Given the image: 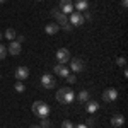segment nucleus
<instances>
[{"mask_svg": "<svg viewBox=\"0 0 128 128\" xmlns=\"http://www.w3.org/2000/svg\"><path fill=\"white\" fill-rule=\"evenodd\" d=\"M74 99H75V92L70 87L58 89V92H56V101H58L60 104H72Z\"/></svg>", "mask_w": 128, "mask_h": 128, "instance_id": "1", "label": "nucleus"}, {"mask_svg": "<svg viewBox=\"0 0 128 128\" xmlns=\"http://www.w3.org/2000/svg\"><path fill=\"white\" fill-rule=\"evenodd\" d=\"M32 113H34V114H36L40 120L48 118V114H50V106L44 102V101H36V102L32 104Z\"/></svg>", "mask_w": 128, "mask_h": 128, "instance_id": "2", "label": "nucleus"}, {"mask_svg": "<svg viewBox=\"0 0 128 128\" xmlns=\"http://www.w3.org/2000/svg\"><path fill=\"white\" fill-rule=\"evenodd\" d=\"M102 99H104V102H114L116 99H118V90L113 87L106 89L104 92H102Z\"/></svg>", "mask_w": 128, "mask_h": 128, "instance_id": "3", "label": "nucleus"}, {"mask_svg": "<svg viewBox=\"0 0 128 128\" xmlns=\"http://www.w3.org/2000/svg\"><path fill=\"white\" fill-rule=\"evenodd\" d=\"M41 86L44 89H53L56 86V79H55L53 75H50V74H44V75L41 77Z\"/></svg>", "mask_w": 128, "mask_h": 128, "instance_id": "4", "label": "nucleus"}, {"mask_svg": "<svg viewBox=\"0 0 128 128\" xmlns=\"http://www.w3.org/2000/svg\"><path fill=\"white\" fill-rule=\"evenodd\" d=\"M70 68L72 72H82L86 68V62L82 58H70Z\"/></svg>", "mask_w": 128, "mask_h": 128, "instance_id": "5", "label": "nucleus"}, {"mask_svg": "<svg viewBox=\"0 0 128 128\" xmlns=\"http://www.w3.org/2000/svg\"><path fill=\"white\" fill-rule=\"evenodd\" d=\"M68 22L72 24V26H77V28H79V26H82L86 20H84V17H82V14H80V12L74 10V12L70 14V20H68Z\"/></svg>", "mask_w": 128, "mask_h": 128, "instance_id": "6", "label": "nucleus"}, {"mask_svg": "<svg viewBox=\"0 0 128 128\" xmlns=\"http://www.w3.org/2000/svg\"><path fill=\"white\" fill-rule=\"evenodd\" d=\"M58 9L63 14H72L74 12V0H60Z\"/></svg>", "mask_w": 128, "mask_h": 128, "instance_id": "7", "label": "nucleus"}, {"mask_svg": "<svg viewBox=\"0 0 128 128\" xmlns=\"http://www.w3.org/2000/svg\"><path fill=\"white\" fill-rule=\"evenodd\" d=\"M56 60H58V63H68L70 62V51L67 48H60L56 51Z\"/></svg>", "mask_w": 128, "mask_h": 128, "instance_id": "8", "label": "nucleus"}, {"mask_svg": "<svg viewBox=\"0 0 128 128\" xmlns=\"http://www.w3.org/2000/svg\"><path fill=\"white\" fill-rule=\"evenodd\" d=\"M28 77H29V68H28V67H22V65H20V67L16 68V79L17 80L22 82V80H26Z\"/></svg>", "mask_w": 128, "mask_h": 128, "instance_id": "9", "label": "nucleus"}, {"mask_svg": "<svg viewBox=\"0 0 128 128\" xmlns=\"http://www.w3.org/2000/svg\"><path fill=\"white\" fill-rule=\"evenodd\" d=\"M20 43H17V41H10L9 46H7V53H10V55H14V56H19L20 55Z\"/></svg>", "mask_w": 128, "mask_h": 128, "instance_id": "10", "label": "nucleus"}, {"mask_svg": "<svg viewBox=\"0 0 128 128\" xmlns=\"http://www.w3.org/2000/svg\"><path fill=\"white\" fill-rule=\"evenodd\" d=\"M68 74H70V70L67 68L65 63H56V65H55V75H58V77H63V79H65Z\"/></svg>", "mask_w": 128, "mask_h": 128, "instance_id": "11", "label": "nucleus"}, {"mask_svg": "<svg viewBox=\"0 0 128 128\" xmlns=\"http://www.w3.org/2000/svg\"><path fill=\"white\" fill-rule=\"evenodd\" d=\"M74 10H77L80 14L89 10V0H75L74 2Z\"/></svg>", "mask_w": 128, "mask_h": 128, "instance_id": "12", "label": "nucleus"}, {"mask_svg": "<svg viewBox=\"0 0 128 128\" xmlns=\"http://www.w3.org/2000/svg\"><path fill=\"white\" fill-rule=\"evenodd\" d=\"M98 109H99V102L98 101H87V102H86V111H87L89 114L96 113Z\"/></svg>", "mask_w": 128, "mask_h": 128, "instance_id": "13", "label": "nucleus"}, {"mask_svg": "<svg viewBox=\"0 0 128 128\" xmlns=\"http://www.w3.org/2000/svg\"><path fill=\"white\" fill-rule=\"evenodd\" d=\"M123 123H125V116H123V114H114V116L111 118V125L114 128L123 126Z\"/></svg>", "mask_w": 128, "mask_h": 128, "instance_id": "14", "label": "nucleus"}, {"mask_svg": "<svg viewBox=\"0 0 128 128\" xmlns=\"http://www.w3.org/2000/svg\"><path fill=\"white\" fill-rule=\"evenodd\" d=\"M60 29L58 24H55V22H50V24H46L44 26V31H46V34H56Z\"/></svg>", "mask_w": 128, "mask_h": 128, "instance_id": "15", "label": "nucleus"}, {"mask_svg": "<svg viewBox=\"0 0 128 128\" xmlns=\"http://www.w3.org/2000/svg\"><path fill=\"white\" fill-rule=\"evenodd\" d=\"M89 96H90V92L84 89V90H80V92H79V96H77V99H79L80 102H87V101H89Z\"/></svg>", "mask_w": 128, "mask_h": 128, "instance_id": "16", "label": "nucleus"}, {"mask_svg": "<svg viewBox=\"0 0 128 128\" xmlns=\"http://www.w3.org/2000/svg\"><path fill=\"white\" fill-rule=\"evenodd\" d=\"M4 36H5V38H7L9 41H14V40H16V36H17V34H16V31L12 29V28H9V29L5 31V34H4Z\"/></svg>", "mask_w": 128, "mask_h": 128, "instance_id": "17", "label": "nucleus"}, {"mask_svg": "<svg viewBox=\"0 0 128 128\" xmlns=\"http://www.w3.org/2000/svg\"><path fill=\"white\" fill-rule=\"evenodd\" d=\"M14 89H16L17 92H24V90H26V86H24V82L17 80V82H16V86H14Z\"/></svg>", "mask_w": 128, "mask_h": 128, "instance_id": "18", "label": "nucleus"}, {"mask_svg": "<svg viewBox=\"0 0 128 128\" xmlns=\"http://www.w3.org/2000/svg\"><path fill=\"white\" fill-rule=\"evenodd\" d=\"M40 126L41 128H51L53 125H51V121H50L48 118H43V120H41V125H40Z\"/></svg>", "mask_w": 128, "mask_h": 128, "instance_id": "19", "label": "nucleus"}, {"mask_svg": "<svg viewBox=\"0 0 128 128\" xmlns=\"http://www.w3.org/2000/svg\"><path fill=\"white\" fill-rule=\"evenodd\" d=\"M7 56V46L5 44H0V60H4Z\"/></svg>", "mask_w": 128, "mask_h": 128, "instance_id": "20", "label": "nucleus"}, {"mask_svg": "<svg viewBox=\"0 0 128 128\" xmlns=\"http://www.w3.org/2000/svg\"><path fill=\"white\" fill-rule=\"evenodd\" d=\"M65 79H67V82H68V84H75V82H77V77H75L74 74H68Z\"/></svg>", "mask_w": 128, "mask_h": 128, "instance_id": "21", "label": "nucleus"}, {"mask_svg": "<svg viewBox=\"0 0 128 128\" xmlns=\"http://www.w3.org/2000/svg\"><path fill=\"white\" fill-rule=\"evenodd\" d=\"M116 65H118V67H123V68H125V65H126V60L123 58V56H120V58H116Z\"/></svg>", "mask_w": 128, "mask_h": 128, "instance_id": "22", "label": "nucleus"}, {"mask_svg": "<svg viewBox=\"0 0 128 128\" xmlns=\"http://www.w3.org/2000/svg\"><path fill=\"white\" fill-rule=\"evenodd\" d=\"M62 128H74V123H72L70 120H65L63 125H62Z\"/></svg>", "mask_w": 128, "mask_h": 128, "instance_id": "23", "label": "nucleus"}, {"mask_svg": "<svg viewBox=\"0 0 128 128\" xmlns=\"http://www.w3.org/2000/svg\"><path fill=\"white\" fill-rule=\"evenodd\" d=\"M62 28H63L65 31H72V24H70V22H67V24H63Z\"/></svg>", "mask_w": 128, "mask_h": 128, "instance_id": "24", "label": "nucleus"}, {"mask_svg": "<svg viewBox=\"0 0 128 128\" xmlns=\"http://www.w3.org/2000/svg\"><path fill=\"white\" fill-rule=\"evenodd\" d=\"M74 128H89V126L84 125V123H79V125H74Z\"/></svg>", "mask_w": 128, "mask_h": 128, "instance_id": "25", "label": "nucleus"}, {"mask_svg": "<svg viewBox=\"0 0 128 128\" xmlns=\"http://www.w3.org/2000/svg\"><path fill=\"white\" fill-rule=\"evenodd\" d=\"M121 7L126 9V7H128V0H123V2H121Z\"/></svg>", "mask_w": 128, "mask_h": 128, "instance_id": "26", "label": "nucleus"}, {"mask_svg": "<svg viewBox=\"0 0 128 128\" xmlns=\"http://www.w3.org/2000/svg\"><path fill=\"white\" fill-rule=\"evenodd\" d=\"M86 125H87V126H92V125H94V120H92V118L87 120V123H86Z\"/></svg>", "mask_w": 128, "mask_h": 128, "instance_id": "27", "label": "nucleus"}, {"mask_svg": "<svg viewBox=\"0 0 128 128\" xmlns=\"http://www.w3.org/2000/svg\"><path fill=\"white\" fill-rule=\"evenodd\" d=\"M16 38H17V40H16L17 43H22V41H24V36H16Z\"/></svg>", "mask_w": 128, "mask_h": 128, "instance_id": "28", "label": "nucleus"}, {"mask_svg": "<svg viewBox=\"0 0 128 128\" xmlns=\"http://www.w3.org/2000/svg\"><path fill=\"white\" fill-rule=\"evenodd\" d=\"M31 128H41V126H40V125H32Z\"/></svg>", "mask_w": 128, "mask_h": 128, "instance_id": "29", "label": "nucleus"}, {"mask_svg": "<svg viewBox=\"0 0 128 128\" xmlns=\"http://www.w3.org/2000/svg\"><path fill=\"white\" fill-rule=\"evenodd\" d=\"M4 2H7V0H0V4H4Z\"/></svg>", "mask_w": 128, "mask_h": 128, "instance_id": "30", "label": "nucleus"}, {"mask_svg": "<svg viewBox=\"0 0 128 128\" xmlns=\"http://www.w3.org/2000/svg\"><path fill=\"white\" fill-rule=\"evenodd\" d=\"M0 40H2V32H0Z\"/></svg>", "mask_w": 128, "mask_h": 128, "instance_id": "31", "label": "nucleus"}, {"mask_svg": "<svg viewBox=\"0 0 128 128\" xmlns=\"http://www.w3.org/2000/svg\"><path fill=\"white\" fill-rule=\"evenodd\" d=\"M0 79H2V75H0Z\"/></svg>", "mask_w": 128, "mask_h": 128, "instance_id": "32", "label": "nucleus"}]
</instances>
